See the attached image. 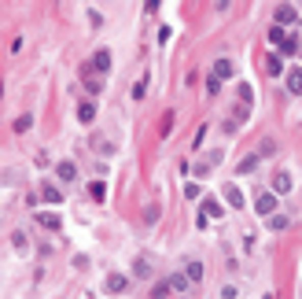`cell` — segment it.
Returning a JSON list of instances; mask_svg holds the SVG:
<instances>
[{"mask_svg": "<svg viewBox=\"0 0 302 299\" xmlns=\"http://www.w3.org/2000/svg\"><path fill=\"white\" fill-rule=\"evenodd\" d=\"M37 222H41L44 229H52V233H56V229L63 226V218H59V214H52V211H41V214H37Z\"/></svg>", "mask_w": 302, "mask_h": 299, "instance_id": "7c38bea8", "label": "cell"}, {"mask_svg": "<svg viewBox=\"0 0 302 299\" xmlns=\"http://www.w3.org/2000/svg\"><path fill=\"white\" fill-rule=\"evenodd\" d=\"M103 288H107L111 295H118V292H125V288H129V277H125V273H107Z\"/></svg>", "mask_w": 302, "mask_h": 299, "instance_id": "277c9868", "label": "cell"}, {"mask_svg": "<svg viewBox=\"0 0 302 299\" xmlns=\"http://www.w3.org/2000/svg\"><path fill=\"white\" fill-rule=\"evenodd\" d=\"M221 196H225L229 207H243V192H240V185H225V188H221Z\"/></svg>", "mask_w": 302, "mask_h": 299, "instance_id": "52a82bcc", "label": "cell"}, {"mask_svg": "<svg viewBox=\"0 0 302 299\" xmlns=\"http://www.w3.org/2000/svg\"><path fill=\"white\" fill-rule=\"evenodd\" d=\"M199 214L206 218V222H214V218L221 222V214H225V203H221L217 196H206V200H203V211H199Z\"/></svg>", "mask_w": 302, "mask_h": 299, "instance_id": "7a4b0ae2", "label": "cell"}, {"mask_svg": "<svg viewBox=\"0 0 302 299\" xmlns=\"http://www.w3.org/2000/svg\"><path fill=\"white\" fill-rule=\"evenodd\" d=\"M265 226L273 229V233H284V229H288L291 222H288V214H273V218H265Z\"/></svg>", "mask_w": 302, "mask_h": 299, "instance_id": "5bb4252c", "label": "cell"}, {"mask_svg": "<svg viewBox=\"0 0 302 299\" xmlns=\"http://www.w3.org/2000/svg\"><path fill=\"white\" fill-rule=\"evenodd\" d=\"M11 244H15V251H26V247H30V244H26V233H22V229H15V233H11Z\"/></svg>", "mask_w": 302, "mask_h": 299, "instance_id": "603a6c76", "label": "cell"}, {"mask_svg": "<svg viewBox=\"0 0 302 299\" xmlns=\"http://www.w3.org/2000/svg\"><path fill=\"white\" fill-rule=\"evenodd\" d=\"M30 126H34V118H30V115H22L19 122H15V130H19V133H26V130H30Z\"/></svg>", "mask_w": 302, "mask_h": 299, "instance_id": "83f0119b", "label": "cell"}, {"mask_svg": "<svg viewBox=\"0 0 302 299\" xmlns=\"http://www.w3.org/2000/svg\"><path fill=\"white\" fill-rule=\"evenodd\" d=\"M170 292H173V288H170V281H158V285L151 288V295H155V299H166Z\"/></svg>", "mask_w": 302, "mask_h": 299, "instance_id": "d4e9b609", "label": "cell"}, {"mask_svg": "<svg viewBox=\"0 0 302 299\" xmlns=\"http://www.w3.org/2000/svg\"><path fill=\"white\" fill-rule=\"evenodd\" d=\"M199 192H203V188H199L196 181H188V185H184V196H188V200H199Z\"/></svg>", "mask_w": 302, "mask_h": 299, "instance_id": "484cf974", "label": "cell"}, {"mask_svg": "<svg viewBox=\"0 0 302 299\" xmlns=\"http://www.w3.org/2000/svg\"><path fill=\"white\" fill-rule=\"evenodd\" d=\"M265 70L273 74V78H280V74H288V70H284V56H280V52H277V56H269V59H265Z\"/></svg>", "mask_w": 302, "mask_h": 299, "instance_id": "4fadbf2b", "label": "cell"}, {"mask_svg": "<svg viewBox=\"0 0 302 299\" xmlns=\"http://www.w3.org/2000/svg\"><path fill=\"white\" fill-rule=\"evenodd\" d=\"M133 273H136V277H151V262H148V259H136Z\"/></svg>", "mask_w": 302, "mask_h": 299, "instance_id": "cb8c5ba5", "label": "cell"}, {"mask_svg": "<svg viewBox=\"0 0 302 299\" xmlns=\"http://www.w3.org/2000/svg\"><path fill=\"white\" fill-rule=\"evenodd\" d=\"M155 218H158V207H148V211H144V222L151 226V222H155Z\"/></svg>", "mask_w": 302, "mask_h": 299, "instance_id": "4dcf8cb0", "label": "cell"}, {"mask_svg": "<svg viewBox=\"0 0 302 299\" xmlns=\"http://www.w3.org/2000/svg\"><path fill=\"white\" fill-rule=\"evenodd\" d=\"M144 92H148V78H140L136 89H133V96H136V100H144Z\"/></svg>", "mask_w": 302, "mask_h": 299, "instance_id": "4316f807", "label": "cell"}, {"mask_svg": "<svg viewBox=\"0 0 302 299\" xmlns=\"http://www.w3.org/2000/svg\"><path fill=\"white\" fill-rule=\"evenodd\" d=\"M221 299H236V288H232V285H225V288H221Z\"/></svg>", "mask_w": 302, "mask_h": 299, "instance_id": "1f68e13d", "label": "cell"}, {"mask_svg": "<svg viewBox=\"0 0 302 299\" xmlns=\"http://www.w3.org/2000/svg\"><path fill=\"white\" fill-rule=\"evenodd\" d=\"M89 196L96 200V203H103V200H107V185H103V181H92V185H89Z\"/></svg>", "mask_w": 302, "mask_h": 299, "instance_id": "ac0fdd59", "label": "cell"}, {"mask_svg": "<svg viewBox=\"0 0 302 299\" xmlns=\"http://www.w3.org/2000/svg\"><path fill=\"white\" fill-rule=\"evenodd\" d=\"M92 70H100V74L111 70V52H107V48H100L96 56H92Z\"/></svg>", "mask_w": 302, "mask_h": 299, "instance_id": "30bf717a", "label": "cell"}, {"mask_svg": "<svg viewBox=\"0 0 302 299\" xmlns=\"http://www.w3.org/2000/svg\"><path fill=\"white\" fill-rule=\"evenodd\" d=\"M265 299H273V295H265Z\"/></svg>", "mask_w": 302, "mask_h": 299, "instance_id": "d6a6232c", "label": "cell"}, {"mask_svg": "<svg viewBox=\"0 0 302 299\" xmlns=\"http://www.w3.org/2000/svg\"><path fill=\"white\" fill-rule=\"evenodd\" d=\"M277 152V144H273V140H262V148H258V155H273Z\"/></svg>", "mask_w": 302, "mask_h": 299, "instance_id": "f1b7e54d", "label": "cell"}, {"mask_svg": "<svg viewBox=\"0 0 302 299\" xmlns=\"http://www.w3.org/2000/svg\"><path fill=\"white\" fill-rule=\"evenodd\" d=\"M254 211H258L262 218H273L277 214V192H262L258 200H254Z\"/></svg>", "mask_w": 302, "mask_h": 299, "instance_id": "3957f363", "label": "cell"}, {"mask_svg": "<svg viewBox=\"0 0 302 299\" xmlns=\"http://www.w3.org/2000/svg\"><path fill=\"white\" fill-rule=\"evenodd\" d=\"M184 273H188V281L196 285V281L203 277V262H188V266H184Z\"/></svg>", "mask_w": 302, "mask_h": 299, "instance_id": "44dd1931", "label": "cell"}, {"mask_svg": "<svg viewBox=\"0 0 302 299\" xmlns=\"http://www.w3.org/2000/svg\"><path fill=\"white\" fill-rule=\"evenodd\" d=\"M251 96H254V92H251V85H240V100L251 107Z\"/></svg>", "mask_w": 302, "mask_h": 299, "instance_id": "f546056e", "label": "cell"}, {"mask_svg": "<svg viewBox=\"0 0 302 299\" xmlns=\"http://www.w3.org/2000/svg\"><path fill=\"white\" fill-rule=\"evenodd\" d=\"M232 74H236L232 59H217V63H214V78H217V82H229Z\"/></svg>", "mask_w": 302, "mask_h": 299, "instance_id": "ba28073f", "label": "cell"}, {"mask_svg": "<svg viewBox=\"0 0 302 299\" xmlns=\"http://www.w3.org/2000/svg\"><path fill=\"white\" fill-rule=\"evenodd\" d=\"M288 92H291V96H302V67L288 70Z\"/></svg>", "mask_w": 302, "mask_h": 299, "instance_id": "8fae6325", "label": "cell"}, {"mask_svg": "<svg viewBox=\"0 0 302 299\" xmlns=\"http://www.w3.org/2000/svg\"><path fill=\"white\" fill-rule=\"evenodd\" d=\"M295 22H298L295 4H277V11H273V26H295Z\"/></svg>", "mask_w": 302, "mask_h": 299, "instance_id": "6da1fadb", "label": "cell"}, {"mask_svg": "<svg viewBox=\"0 0 302 299\" xmlns=\"http://www.w3.org/2000/svg\"><path fill=\"white\" fill-rule=\"evenodd\" d=\"M92 118H96V104H81V107H77V122H92Z\"/></svg>", "mask_w": 302, "mask_h": 299, "instance_id": "2e32d148", "label": "cell"}, {"mask_svg": "<svg viewBox=\"0 0 302 299\" xmlns=\"http://www.w3.org/2000/svg\"><path fill=\"white\" fill-rule=\"evenodd\" d=\"M188 285H192L188 273H173V277H170V288H173V292H188Z\"/></svg>", "mask_w": 302, "mask_h": 299, "instance_id": "e0dca14e", "label": "cell"}, {"mask_svg": "<svg viewBox=\"0 0 302 299\" xmlns=\"http://www.w3.org/2000/svg\"><path fill=\"white\" fill-rule=\"evenodd\" d=\"M85 92L100 96V92H103V78H85Z\"/></svg>", "mask_w": 302, "mask_h": 299, "instance_id": "ffe728a7", "label": "cell"}, {"mask_svg": "<svg viewBox=\"0 0 302 299\" xmlns=\"http://www.w3.org/2000/svg\"><path fill=\"white\" fill-rule=\"evenodd\" d=\"M291 185H295V181H291L288 170H277V174H273V192H277V196H288Z\"/></svg>", "mask_w": 302, "mask_h": 299, "instance_id": "5b68a950", "label": "cell"}, {"mask_svg": "<svg viewBox=\"0 0 302 299\" xmlns=\"http://www.w3.org/2000/svg\"><path fill=\"white\" fill-rule=\"evenodd\" d=\"M295 52H298V37H295V34H288V41H284L280 56H295Z\"/></svg>", "mask_w": 302, "mask_h": 299, "instance_id": "7402d4cb", "label": "cell"}, {"mask_svg": "<svg viewBox=\"0 0 302 299\" xmlns=\"http://www.w3.org/2000/svg\"><path fill=\"white\" fill-rule=\"evenodd\" d=\"M41 200H44V203H63V192H59V185L44 181V185H41Z\"/></svg>", "mask_w": 302, "mask_h": 299, "instance_id": "9c48e42d", "label": "cell"}, {"mask_svg": "<svg viewBox=\"0 0 302 299\" xmlns=\"http://www.w3.org/2000/svg\"><path fill=\"white\" fill-rule=\"evenodd\" d=\"M258 159H262V155H243V163L236 166V170H240V174H254V166H258Z\"/></svg>", "mask_w": 302, "mask_h": 299, "instance_id": "d6986e66", "label": "cell"}, {"mask_svg": "<svg viewBox=\"0 0 302 299\" xmlns=\"http://www.w3.org/2000/svg\"><path fill=\"white\" fill-rule=\"evenodd\" d=\"M56 178H59V181H67V185H70V181L77 178V166H74L70 159H63V163H56Z\"/></svg>", "mask_w": 302, "mask_h": 299, "instance_id": "8992f818", "label": "cell"}, {"mask_svg": "<svg viewBox=\"0 0 302 299\" xmlns=\"http://www.w3.org/2000/svg\"><path fill=\"white\" fill-rule=\"evenodd\" d=\"M284 41H288V30H284V26H273V30H269V44L284 48Z\"/></svg>", "mask_w": 302, "mask_h": 299, "instance_id": "9a60e30c", "label": "cell"}]
</instances>
